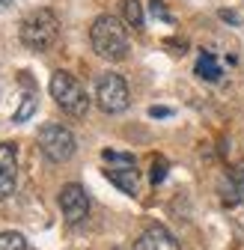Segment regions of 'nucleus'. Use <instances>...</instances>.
<instances>
[{"label": "nucleus", "mask_w": 244, "mask_h": 250, "mask_svg": "<svg viewBox=\"0 0 244 250\" xmlns=\"http://www.w3.org/2000/svg\"><path fill=\"white\" fill-rule=\"evenodd\" d=\"M89 45H93V51L102 60H110V62H119L128 57V33L122 27V21L113 15H99L93 21V27H89Z\"/></svg>", "instance_id": "1"}, {"label": "nucleus", "mask_w": 244, "mask_h": 250, "mask_svg": "<svg viewBox=\"0 0 244 250\" xmlns=\"http://www.w3.org/2000/svg\"><path fill=\"white\" fill-rule=\"evenodd\" d=\"M18 36H21L24 48H30V51H48L60 36V21L51 9H33L21 21Z\"/></svg>", "instance_id": "2"}, {"label": "nucleus", "mask_w": 244, "mask_h": 250, "mask_svg": "<svg viewBox=\"0 0 244 250\" xmlns=\"http://www.w3.org/2000/svg\"><path fill=\"white\" fill-rule=\"evenodd\" d=\"M48 89H51V99L63 107L69 116H83L89 110V96H86L83 83L75 75H69V72H54Z\"/></svg>", "instance_id": "3"}, {"label": "nucleus", "mask_w": 244, "mask_h": 250, "mask_svg": "<svg viewBox=\"0 0 244 250\" xmlns=\"http://www.w3.org/2000/svg\"><path fill=\"white\" fill-rule=\"evenodd\" d=\"M75 149H78L75 134L66 128V125H60V122H45L42 128H39V152L45 155L48 161L63 164V161H69L72 155H75Z\"/></svg>", "instance_id": "4"}, {"label": "nucleus", "mask_w": 244, "mask_h": 250, "mask_svg": "<svg viewBox=\"0 0 244 250\" xmlns=\"http://www.w3.org/2000/svg\"><path fill=\"white\" fill-rule=\"evenodd\" d=\"M96 102H99V107L104 113H122V110H128L131 96H128V83L122 81V75L104 72L96 81Z\"/></svg>", "instance_id": "5"}, {"label": "nucleus", "mask_w": 244, "mask_h": 250, "mask_svg": "<svg viewBox=\"0 0 244 250\" xmlns=\"http://www.w3.org/2000/svg\"><path fill=\"white\" fill-rule=\"evenodd\" d=\"M60 208H63V217H66V224L78 227L83 224L86 217H89V197L81 185H66L63 191H60Z\"/></svg>", "instance_id": "6"}, {"label": "nucleus", "mask_w": 244, "mask_h": 250, "mask_svg": "<svg viewBox=\"0 0 244 250\" xmlns=\"http://www.w3.org/2000/svg\"><path fill=\"white\" fill-rule=\"evenodd\" d=\"M15 185H18V146L0 143V200L15 194Z\"/></svg>", "instance_id": "7"}, {"label": "nucleus", "mask_w": 244, "mask_h": 250, "mask_svg": "<svg viewBox=\"0 0 244 250\" xmlns=\"http://www.w3.org/2000/svg\"><path fill=\"white\" fill-rule=\"evenodd\" d=\"M134 250H179V241L173 238L170 229L164 227H149L137 241H134Z\"/></svg>", "instance_id": "8"}, {"label": "nucleus", "mask_w": 244, "mask_h": 250, "mask_svg": "<svg viewBox=\"0 0 244 250\" xmlns=\"http://www.w3.org/2000/svg\"><path fill=\"white\" fill-rule=\"evenodd\" d=\"M224 203L226 206H241L244 203V161L235 164L224 182Z\"/></svg>", "instance_id": "9"}, {"label": "nucleus", "mask_w": 244, "mask_h": 250, "mask_svg": "<svg viewBox=\"0 0 244 250\" xmlns=\"http://www.w3.org/2000/svg\"><path fill=\"white\" fill-rule=\"evenodd\" d=\"M104 179L110 185H116L122 194H128V197L137 194V167H107Z\"/></svg>", "instance_id": "10"}, {"label": "nucleus", "mask_w": 244, "mask_h": 250, "mask_svg": "<svg viewBox=\"0 0 244 250\" xmlns=\"http://www.w3.org/2000/svg\"><path fill=\"white\" fill-rule=\"evenodd\" d=\"M197 75L203 78V81H221V66H218V60L211 57V54H203L200 60H197Z\"/></svg>", "instance_id": "11"}, {"label": "nucleus", "mask_w": 244, "mask_h": 250, "mask_svg": "<svg viewBox=\"0 0 244 250\" xmlns=\"http://www.w3.org/2000/svg\"><path fill=\"white\" fill-rule=\"evenodd\" d=\"M122 9H125V21L131 27H137V30L143 27V3H140V0H125Z\"/></svg>", "instance_id": "12"}, {"label": "nucleus", "mask_w": 244, "mask_h": 250, "mask_svg": "<svg viewBox=\"0 0 244 250\" xmlns=\"http://www.w3.org/2000/svg\"><path fill=\"white\" fill-rule=\"evenodd\" d=\"M0 250H30L21 232H0Z\"/></svg>", "instance_id": "13"}, {"label": "nucleus", "mask_w": 244, "mask_h": 250, "mask_svg": "<svg viewBox=\"0 0 244 250\" xmlns=\"http://www.w3.org/2000/svg\"><path fill=\"white\" fill-rule=\"evenodd\" d=\"M33 110H36V96H33V92H27V96L21 99V107H18L15 116H12V122H24V119H30V116H33Z\"/></svg>", "instance_id": "14"}, {"label": "nucleus", "mask_w": 244, "mask_h": 250, "mask_svg": "<svg viewBox=\"0 0 244 250\" xmlns=\"http://www.w3.org/2000/svg\"><path fill=\"white\" fill-rule=\"evenodd\" d=\"M102 158L107 164H116V167H134V155H125V152H110V149H104Z\"/></svg>", "instance_id": "15"}, {"label": "nucleus", "mask_w": 244, "mask_h": 250, "mask_svg": "<svg viewBox=\"0 0 244 250\" xmlns=\"http://www.w3.org/2000/svg\"><path fill=\"white\" fill-rule=\"evenodd\" d=\"M164 179H167V161L155 158V161H152V185H161Z\"/></svg>", "instance_id": "16"}, {"label": "nucleus", "mask_w": 244, "mask_h": 250, "mask_svg": "<svg viewBox=\"0 0 244 250\" xmlns=\"http://www.w3.org/2000/svg\"><path fill=\"white\" fill-rule=\"evenodd\" d=\"M152 15H155V18H164V21H170V12L164 9L161 0H152Z\"/></svg>", "instance_id": "17"}, {"label": "nucleus", "mask_w": 244, "mask_h": 250, "mask_svg": "<svg viewBox=\"0 0 244 250\" xmlns=\"http://www.w3.org/2000/svg\"><path fill=\"white\" fill-rule=\"evenodd\" d=\"M221 18H224V21H229V24H238V15H235V12H229V9H221Z\"/></svg>", "instance_id": "18"}, {"label": "nucleus", "mask_w": 244, "mask_h": 250, "mask_svg": "<svg viewBox=\"0 0 244 250\" xmlns=\"http://www.w3.org/2000/svg\"><path fill=\"white\" fill-rule=\"evenodd\" d=\"M149 116H155V119H158V116H170V110H167V107H152Z\"/></svg>", "instance_id": "19"}]
</instances>
